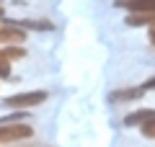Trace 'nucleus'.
Here are the masks:
<instances>
[{
    "label": "nucleus",
    "mask_w": 155,
    "mask_h": 147,
    "mask_svg": "<svg viewBox=\"0 0 155 147\" xmlns=\"http://www.w3.org/2000/svg\"><path fill=\"white\" fill-rule=\"evenodd\" d=\"M34 129L23 121H0V145H18L23 139H31Z\"/></svg>",
    "instance_id": "obj_1"
},
{
    "label": "nucleus",
    "mask_w": 155,
    "mask_h": 147,
    "mask_svg": "<svg viewBox=\"0 0 155 147\" xmlns=\"http://www.w3.org/2000/svg\"><path fill=\"white\" fill-rule=\"evenodd\" d=\"M49 98V93L47 90H26V93H16V96H8L3 103L8 106V109H36V106H41Z\"/></svg>",
    "instance_id": "obj_2"
},
{
    "label": "nucleus",
    "mask_w": 155,
    "mask_h": 147,
    "mask_svg": "<svg viewBox=\"0 0 155 147\" xmlns=\"http://www.w3.org/2000/svg\"><path fill=\"white\" fill-rule=\"evenodd\" d=\"M26 41V28L16 23H0V47L5 44H23Z\"/></svg>",
    "instance_id": "obj_3"
},
{
    "label": "nucleus",
    "mask_w": 155,
    "mask_h": 147,
    "mask_svg": "<svg viewBox=\"0 0 155 147\" xmlns=\"http://www.w3.org/2000/svg\"><path fill=\"white\" fill-rule=\"evenodd\" d=\"M145 96V88H119V90H111L109 101L111 103H134Z\"/></svg>",
    "instance_id": "obj_4"
},
{
    "label": "nucleus",
    "mask_w": 155,
    "mask_h": 147,
    "mask_svg": "<svg viewBox=\"0 0 155 147\" xmlns=\"http://www.w3.org/2000/svg\"><path fill=\"white\" fill-rule=\"evenodd\" d=\"M119 8H127L129 13H155V0H114Z\"/></svg>",
    "instance_id": "obj_5"
},
{
    "label": "nucleus",
    "mask_w": 155,
    "mask_h": 147,
    "mask_svg": "<svg viewBox=\"0 0 155 147\" xmlns=\"http://www.w3.org/2000/svg\"><path fill=\"white\" fill-rule=\"evenodd\" d=\"M153 119H155V109H137L124 119V124L127 126H142V124H147Z\"/></svg>",
    "instance_id": "obj_6"
},
{
    "label": "nucleus",
    "mask_w": 155,
    "mask_h": 147,
    "mask_svg": "<svg viewBox=\"0 0 155 147\" xmlns=\"http://www.w3.org/2000/svg\"><path fill=\"white\" fill-rule=\"evenodd\" d=\"M0 57L8 62H18L26 57V49H23V44H5V47H0Z\"/></svg>",
    "instance_id": "obj_7"
},
{
    "label": "nucleus",
    "mask_w": 155,
    "mask_h": 147,
    "mask_svg": "<svg viewBox=\"0 0 155 147\" xmlns=\"http://www.w3.org/2000/svg\"><path fill=\"white\" fill-rule=\"evenodd\" d=\"M127 26H155V13H129L127 18Z\"/></svg>",
    "instance_id": "obj_8"
},
{
    "label": "nucleus",
    "mask_w": 155,
    "mask_h": 147,
    "mask_svg": "<svg viewBox=\"0 0 155 147\" xmlns=\"http://www.w3.org/2000/svg\"><path fill=\"white\" fill-rule=\"evenodd\" d=\"M13 23L21 26V28H34V31H49V28H54V23H52V21H44V18H36V21L18 18V21H13Z\"/></svg>",
    "instance_id": "obj_9"
},
{
    "label": "nucleus",
    "mask_w": 155,
    "mask_h": 147,
    "mask_svg": "<svg viewBox=\"0 0 155 147\" xmlns=\"http://www.w3.org/2000/svg\"><path fill=\"white\" fill-rule=\"evenodd\" d=\"M140 132H142V137H147V139H155V119L147 121V124H142Z\"/></svg>",
    "instance_id": "obj_10"
},
{
    "label": "nucleus",
    "mask_w": 155,
    "mask_h": 147,
    "mask_svg": "<svg viewBox=\"0 0 155 147\" xmlns=\"http://www.w3.org/2000/svg\"><path fill=\"white\" fill-rule=\"evenodd\" d=\"M142 88H145V90H155V77H150V80H147V83H145V85H142Z\"/></svg>",
    "instance_id": "obj_11"
},
{
    "label": "nucleus",
    "mask_w": 155,
    "mask_h": 147,
    "mask_svg": "<svg viewBox=\"0 0 155 147\" xmlns=\"http://www.w3.org/2000/svg\"><path fill=\"white\" fill-rule=\"evenodd\" d=\"M150 44L155 47V26H150Z\"/></svg>",
    "instance_id": "obj_12"
}]
</instances>
